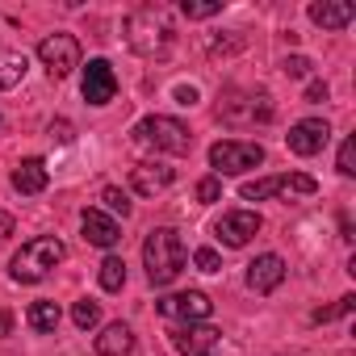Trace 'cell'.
Wrapping results in <instances>:
<instances>
[{
    "label": "cell",
    "instance_id": "obj_17",
    "mask_svg": "<svg viewBox=\"0 0 356 356\" xmlns=\"http://www.w3.org/2000/svg\"><path fill=\"white\" fill-rule=\"evenodd\" d=\"M84 239H88L92 248H118L122 227H118L105 210H84Z\"/></svg>",
    "mask_w": 356,
    "mask_h": 356
},
{
    "label": "cell",
    "instance_id": "obj_29",
    "mask_svg": "<svg viewBox=\"0 0 356 356\" xmlns=\"http://www.w3.org/2000/svg\"><path fill=\"white\" fill-rule=\"evenodd\" d=\"M281 67H285V76H293V80H306V76H310V67H314V63H310V59H306V55H289V59H285V63H281Z\"/></svg>",
    "mask_w": 356,
    "mask_h": 356
},
{
    "label": "cell",
    "instance_id": "obj_30",
    "mask_svg": "<svg viewBox=\"0 0 356 356\" xmlns=\"http://www.w3.org/2000/svg\"><path fill=\"white\" fill-rule=\"evenodd\" d=\"M193 264H197L202 273H218V268H222V260H218L214 248H197V252H193Z\"/></svg>",
    "mask_w": 356,
    "mask_h": 356
},
{
    "label": "cell",
    "instance_id": "obj_26",
    "mask_svg": "<svg viewBox=\"0 0 356 356\" xmlns=\"http://www.w3.org/2000/svg\"><path fill=\"white\" fill-rule=\"evenodd\" d=\"M101 202L109 206V214H122V218H130V210H134V206H130V197H126L118 185H109V189L101 193Z\"/></svg>",
    "mask_w": 356,
    "mask_h": 356
},
{
    "label": "cell",
    "instance_id": "obj_9",
    "mask_svg": "<svg viewBox=\"0 0 356 356\" xmlns=\"http://www.w3.org/2000/svg\"><path fill=\"white\" fill-rule=\"evenodd\" d=\"M218 343H222V331L210 323H189L172 331V348L181 356H218Z\"/></svg>",
    "mask_w": 356,
    "mask_h": 356
},
{
    "label": "cell",
    "instance_id": "obj_1",
    "mask_svg": "<svg viewBox=\"0 0 356 356\" xmlns=\"http://www.w3.org/2000/svg\"><path fill=\"white\" fill-rule=\"evenodd\" d=\"M126 42L147 55V59H163L176 42V26H172V13L163 5H143L126 17Z\"/></svg>",
    "mask_w": 356,
    "mask_h": 356
},
{
    "label": "cell",
    "instance_id": "obj_3",
    "mask_svg": "<svg viewBox=\"0 0 356 356\" xmlns=\"http://www.w3.org/2000/svg\"><path fill=\"white\" fill-rule=\"evenodd\" d=\"M63 256H67V248H63L55 235H38V239L22 243V252H17L13 264H9V277L22 281V285H38V281H47V277L63 264Z\"/></svg>",
    "mask_w": 356,
    "mask_h": 356
},
{
    "label": "cell",
    "instance_id": "obj_13",
    "mask_svg": "<svg viewBox=\"0 0 356 356\" xmlns=\"http://www.w3.org/2000/svg\"><path fill=\"white\" fill-rule=\"evenodd\" d=\"M118 97V76L109 67V59H88L84 67V101L88 105H109Z\"/></svg>",
    "mask_w": 356,
    "mask_h": 356
},
{
    "label": "cell",
    "instance_id": "obj_19",
    "mask_svg": "<svg viewBox=\"0 0 356 356\" xmlns=\"http://www.w3.org/2000/svg\"><path fill=\"white\" fill-rule=\"evenodd\" d=\"M97 356H134V331L126 323H109L97 335Z\"/></svg>",
    "mask_w": 356,
    "mask_h": 356
},
{
    "label": "cell",
    "instance_id": "obj_15",
    "mask_svg": "<svg viewBox=\"0 0 356 356\" xmlns=\"http://www.w3.org/2000/svg\"><path fill=\"white\" fill-rule=\"evenodd\" d=\"M172 181H176V172H172L168 163H134V168H130V185H134L138 197H155V193H163Z\"/></svg>",
    "mask_w": 356,
    "mask_h": 356
},
{
    "label": "cell",
    "instance_id": "obj_24",
    "mask_svg": "<svg viewBox=\"0 0 356 356\" xmlns=\"http://www.w3.org/2000/svg\"><path fill=\"white\" fill-rule=\"evenodd\" d=\"M181 13H185L189 22H206V17L222 13V0H185V5H181Z\"/></svg>",
    "mask_w": 356,
    "mask_h": 356
},
{
    "label": "cell",
    "instance_id": "obj_8",
    "mask_svg": "<svg viewBox=\"0 0 356 356\" xmlns=\"http://www.w3.org/2000/svg\"><path fill=\"white\" fill-rule=\"evenodd\" d=\"M38 59L51 72V80H63V76H72L80 67V42L72 34H47L38 42Z\"/></svg>",
    "mask_w": 356,
    "mask_h": 356
},
{
    "label": "cell",
    "instance_id": "obj_34",
    "mask_svg": "<svg viewBox=\"0 0 356 356\" xmlns=\"http://www.w3.org/2000/svg\"><path fill=\"white\" fill-rule=\"evenodd\" d=\"M176 101H181V105H197V88L193 84H181V88H176Z\"/></svg>",
    "mask_w": 356,
    "mask_h": 356
},
{
    "label": "cell",
    "instance_id": "obj_28",
    "mask_svg": "<svg viewBox=\"0 0 356 356\" xmlns=\"http://www.w3.org/2000/svg\"><path fill=\"white\" fill-rule=\"evenodd\" d=\"M218 197H222V181H218V176H206V181L197 185V202L210 206V202H218Z\"/></svg>",
    "mask_w": 356,
    "mask_h": 356
},
{
    "label": "cell",
    "instance_id": "obj_4",
    "mask_svg": "<svg viewBox=\"0 0 356 356\" xmlns=\"http://www.w3.org/2000/svg\"><path fill=\"white\" fill-rule=\"evenodd\" d=\"M134 143L143 147H155V151H168V155H189L193 151V134L185 122L176 118H163V113H151L134 126Z\"/></svg>",
    "mask_w": 356,
    "mask_h": 356
},
{
    "label": "cell",
    "instance_id": "obj_2",
    "mask_svg": "<svg viewBox=\"0 0 356 356\" xmlns=\"http://www.w3.org/2000/svg\"><path fill=\"white\" fill-rule=\"evenodd\" d=\"M143 264H147V281L155 289L172 285L176 277H181V268H185V243H181V235H176L172 227H155L147 235V243H143Z\"/></svg>",
    "mask_w": 356,
    "mask_h": 356
},
{
    "label": "cell",
    "instance_id": "obj_18",
    "mask_svg": "<svg viewBox=\"0 0 356 356\" xmlns=\"http://www.w3.org/2000/svg\"><path fill=\"white\" fill-rule=\"evenodd\" d=\"M47 181H51V172H47V163H42L38 155L22 159V163L13 168V189H17V193H26V197L42 193V189H47Z\"/></svg>",
    "mask_w": 356,
    "mask_h": 356
},
{
    "label": "cell",
    "instance_id": "obj_35",
    "mask_svg": "<svg viewBox=\"0 0 356 356\" xmlns=\"http://www.w3.org/2000/svg\"><path fill=\"white\" fill-rule=\"evenodd\" d=\"M9 327H13V318H9L5 310H0V335H9Z\"/></svg>",
    "mask_w": 356,
    "mask_h": 356
},
{
    "label": "cell",
    "instance_id": "obj_22",
    "mask_svg": "<svg viewBox=\"0 0 356 356\" xmlns=\"http://www.w3.org/2000/svg\"><path fill=\"white\" fill-rule=\"evenodd\" d=\"M97 277H101V289H105V293H122V285H126V260H118V256H105Z\"/></svg>",
    "mask_w": 356,
    "mask_h": 356
},
{
    "label": "cell",
    "instance_id": "obj_16",
    "mask_svg": "<svg viewBox=\"0 0 356 356\" xmlns=\"http://www.w3.org/2000/svg\"><path fill=\"white\" fill-rule=\"evenodd\" d=\"M352 17H356L352 0H314V5H310V22L323 26V30H343Z\"/></svg>",
    "mask_w": 356,
    "mask_h": 356
},
{
    "label": "cell",
    "instance_id": "obj_11",
    "mask_svg": "<svg viewBox=\"0 0 356 356\" xmlns=\"http://www.w3.org/2000/svg\"><path fill=\"white\" fill-rule=\"evenodd\" d=\"M260 227H264V218H260L256 210H227V214L214 222V235H218L227 248H243Z\"/></svg>",
    "mask_w": 356,
    "mask_h": 356
},
{
    "label": "cell",
    "instance_id": "obj_14",
    "mask_svg": "<svg viewBox=\"0 0 356 356\" xmlns=\"http://www.w3.org/2000/svg\"><path fill=\"white\" fill-rule=\"evenodd\" d=\"M281 281H285V260H281L277 252H264V256H256V260L248 264V285H252L256 293H273Z\"/></svg>",
    "mask_w": 356,
    "mask_h": 356
},
{
    "label": "cell",
    "instance_id": "obj_6",
    "mask_svg": "<svg viewBox=\"0 0 356 356\" xmlns=\"http://www.w3.org/2000/svg\"><path fill=\"white\" fill-rule=\"evenodd\" d=\"M218 118L227 126H256V122H273V101L264 92H239L231 88L218 101Z\"/></svg>",
    "mask_w": 356,
    "mask_h": 356
},
{
    "label": "cell",
    "instance_id": "obj_32",
    "mask_svg": "<svg viewBox=\"0 0 356 356\" xmlns=\"http://www.w3.org/2000/svg\"><path fill=\"white\" fill-rule=\"evenodd\" d=\"M306 101H310V105H318V101H327V84H323V80H314V84L306 88Z\"/></svg>",
    "mask_w": 356,
    "mask_h": 356
},
{
    "label": "cell",
    "instance_id": "obj_21",
    "mask_svg": "<svg viewBox=\"0 0 356 356\" xmlns=\"http://www.w3.org/2000/svg\"><path fill=\"white\" fill-rule=\"evenodd\" d=\"M26 72H30V59L26 55H0V92L13 88V84H22Z\"/></svg>",
    "mask_w": 356,
    "mask_h": 356
},
{
    "label": "cell",
    "instance_id": "obj_31",
    "mask_svg": "<svg viewBox=\"0 0 356 356\" xmlns=\"http://www.w3.org/2000/svg\"><path fill=\"white\" fill-rule=\"evenodd\" d=\"M13 227H17V218H13L9 210H0V243H5V239L13 235Z\"/></svg>",
    "mask_w": 356,
    "mask_h": 356
},
{
    "label": "cell",
    "instance_id": "obj_12",
    "mask_svg": "<svg viewBox=\"0 0 356 356\" xmlns=\"http://www.w3.org/2000/svg\"><path fill=\"white\" fill-rule=\"evenodd\" d=\"M327 138H331V126H327L323 118H302L298 126H289L285 147H289L293 155H318V151L327 147Z\"/></svg>",
    "mask_w": 356,
    "mask_h": 356
},
{
    "label": "cell",
    "instance_id": "obj_27",
    "mask_svg": "<svg viewBox=\"0 0 356 356\" xmlns=\"http://www.w3.org/2000/svg\"><path fill=\"white\" fill-rule=\"evenodd\" d=\"M335 168H339L343 176H356V138H343V143H339V159H335Z\"/></svg>",
    "mask_w": 356,
    "mask_h": 356
},
{
    "label": "cell",
    "instance_id": "obj_20",
    "mask_svg": "<svg viewBox=\"0 0 356 356\" xmlns=\"http://www.w3.org/2000/svg\"><path fill=\"white\" fill-rule=\"evenodd\" d=\"M59 318H63V310H59L55 302H47V298L30 306V327H34V331H42V335H51V331L59 327Z\"/></svg>",
    "mask_w": 356,
    "mask_h": 356
},
{
    "label": "cell",
    "instance_id": "obj_7",
    "mask_svg": "<svg viewBox=\"0 0 356 356\" xmlns=\"http://www.w3.org/2000/svg\"><path fill=\"white\" fill-rule=\"evenodd\" d=\"M318 181L306 172H289V176H268V181H248L243 185V202H268V197H314Z\"/></svg>",
    "mask_w": 356,
    "mask_h": 356
},
{
    "label": "cell",
    "instance_id": "obj_10",
    "mask_svg": "<svg viewBox=\"0 0 356 356\" xmlns=\"http://www.w3.org/2000/svg\"><path fill=\"white\" fill-rule=\"evenodd\" d=\"M155 310L163 314V318H185V323H206L210 318V310H214V302L202 293V289H185V293H172V298H159L155 302Z\"/></svg>",
    "mask_w": 356,
    "mask_h": 356
},
{
    "label": "cell",
    "instance_id": "obj_33",
    "mask_svg": "<svg viewBox=\"0 0 356 356\" xmlns=\"http://www.w3.org/2000/svg\"><path fill=\"white\" fill-rule=\"evenodd\" d=\"M51 134L59 138V143H72L76 134H72V122H51Z\"/></svg>",
    "mask_w": 356,
    "mask_h": 356
},
{
    "label": "cell",
    "instance_id": "obj_25",
    "mask_svg": "<svg viewBox=\"0 0 356 356\" xmlns=\"http://www.w3.org/2000/svg\"><path fill=\"white\" fill-rule=\"evenodd\" d=\"M348 310H356V298H352V293H343L335 306H323V310H314V323H335V318H343Z\"/></svg>",
    "mask_w": 356,
    "mask_h": 356
},
{
    "label": "cell",
    "instance_id": "obj_5",
    "mask_svg": "<svg viewBox=\"0 0 356 356\" xmlns=\"http://www.w3.org/2000/svg\"><path fill=\"white\" fill-rule=\"evenodd\" d=\"M210 163H214L218 176H243V172L264 163V147L248 143V138H218L210 147Z\"/></svg>",
    "mask_w": 356,
    "mask_h": 356
},
{
    "label": "cell",
    "instance_id": "obj_23",
    "mask_svg": "<svg viewBox=\"0 0 356 356\" xmlns=\"http://www.w3.org/2000/svg\"><path fill=\"white\" fill-rule=\"evenodd\" d=\"M72 323H76L80 331H92V327L101 323V306H97L92 298H80V302L72 306Z\"/></svg>",
    "mask_w": 356,
    "mask_h": 356
}]
</instances>
